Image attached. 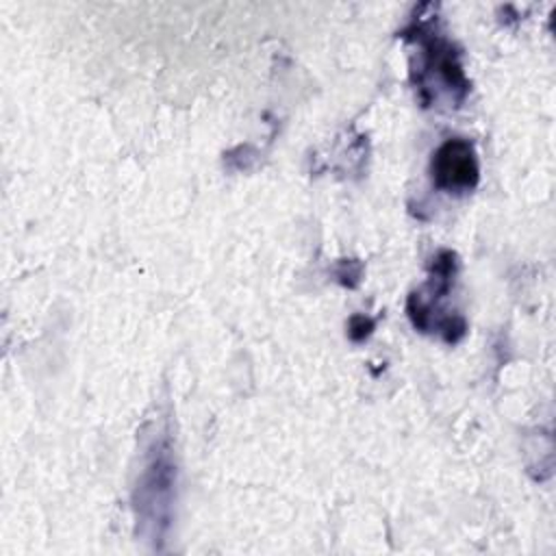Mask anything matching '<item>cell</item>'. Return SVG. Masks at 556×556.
Returning <instances> with one entry per match:
<instances>
[{
    "label": "cell",
    "mask_w": 556,
    "mask_h": 556,
    "mask_svg": "<svg viewBox=\"0 0 556 556\" xmlns=\"http://www.w3.org/2000/svg\"><path fill=\"white\" fill-rule=\"evenodd\" d=\"M432 176L441 189L467 191L478 182L473 148L463 139L445 141L432 159Z\"/></svg>",
    "instance_id": "obj_1"
}]
</instances>
